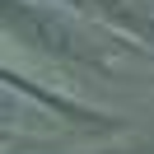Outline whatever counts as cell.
I'll list each match as a JSON object with an SVG mask.
<instances>
[{
  "mask_svg": "<svg viewBox=\"0 0 154 154\" xmlns=\"http://www.w3.org/2000/svg\"><path fill=\"white\" fill-rule=\"evenodd\" d=\"M5 28L33 51H47L61 61H79V66L107 70L112 56L122 51L117 33L94 28L89 19L61 10V5H38V0H5Z\"/></svg>",
  "mask_w": 154,
  "mask_h": 154,
  "instance_id": "cell-1",
  "label": "cell"
}]
</instances>
